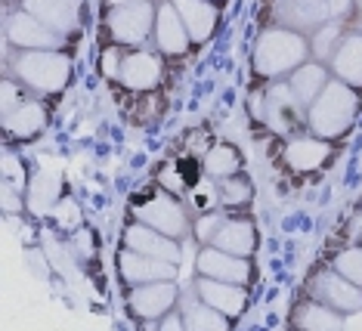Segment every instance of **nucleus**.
<instances>
[{
	"label": "nucleus",
	"mask_w": 362,
	"mask_h": 331,
	"mask_svg": "<svg viewBox=\"0 0 362 331\" xmlns=\"http://www.w3.org/2000/svg\"><path fill=\"white\" fill-rule=\"evenodd\" d=\"M19 103H22V96L16 93V84H4V112L16 109Z\"/></svg>",
	"instance_id": "34"
},
{
	"label": "nucleus",
	"mask_w": 362,
	"mask_h": 331,
	"mask_svg": "<svg viewBox=\"0 0 362 331\" xmlns=\"http://www.w3.org/2000/svg\"><path fill=\"white\" fill-rule=\"evenodd\" d=\"M332 69L337 81H344L350 87H362V35L341 37V44L332 56Z\"/></svg>",
	"instance_id": "17"
},
{
	"label": "nucleus",
	"mask_w": 362,
	"mask_h": 331,
	"mask_svg": "<svg viewBox=\"0 0 362 331\" xmlns=\"http://www.w3.org/2000/svg\"><path fill=\"white\" fill-rule=\"evenodd\" d=\"M332 155V146L322 137H298L285 146V161L294 170H316Z\"/></svg>",
	"instance_id": "16"
},
{
	"label": "nucleus",
	"mask_w": 362,
	"mask_h": 331,
	"mask_svg": "<svg viewBox=\"0 0 362 331\" xmlns=\"http://www.w3.org/2000/svg\"><path fill=\"white\" fill-rule=\"evenodd\" d=\"M53 217L62 223L65 229H71V226H78L81 223V211H78V202H71V198H65V202H59L53 208Z\"/></svg>",
	"instance_id": "31"
},
{
	"label": "nucleus",
	"mask_w": 362,
	"mask_h": 331,
	"mask_svg": "<svg viewBox=\"0 0 362 331\" xmlns=\"http://www.w3.org/2000/svg\"><path fill=\"white\" fill-rule=\"evenodd\" d=\"M13 69L22 84H28L37 93H59L69 84L71 62L56 50H28L13 62Z\"/></svg>",
	"instance_id": "3"
},
{
	"label": "nucleus",
	"mask_w": 362,
	"mask_h": 331,
	"mask_svg": "<svg viewBox=\"0 0 362 331\" xmlns=\"http://www.w3.org/2000/svg\"><path fill=\"white\" fill-rule=\"evenodd\" d=\"M313 297L325 307H332L337 313H356L362 310V288L350 279H344L341 272H319L313 279Z\"/></svg>",
	"instance_id": "4"
},
{
	"label": "nucleus",
	"mask_w": 362,
	"mask_h": 331,
	"mask_svg": "<svg viewBox=\"0 0 362 331\" xmlns=\"http://www.w3.org/2000/svg\"><path fill=\"white\" fill-rule=\"evenodd\" d=\"M112 6H127V4H143V0H109Z\"/></svg>",
	"instance_id": "37"
},
{
	"label": "nucleus",
	"mask_w": 362,
	"mask_h": 331,
	"mask_svg": "<svg viewBox=\"0 0 362 331\" xmlns=\"http://www.w3.org/2000/svg\"><path fill=\"white\" fill-rule=\"evenodd\" d=\"M356 105H359V99L350 84H344V81H328L322 93L307 105L310 130L322 139L341 137L353 124V118H356Z\"/></svg>",
	"instance_id": "1"
},
{
	"label": "nucleus",
	"mask_w": 362,
	"mask_h": 331,
	"mask_svg": "<svg viewBox=\"0 0 362 331\" xmlns=\"http://www.w3.org/2000/svg\"><path fill=\"white\" fill-rule=\"evenodd\" d=\"M238 168H242V158H238V152L233 146L220 143L214 146L208 155H204V170L211 173L214 180H226V177H235Z\"/></svg>",
	"instance_id": "25"
},
{
	"label": "nucleus",
	"mask_w": 362,
	"mask_h": 331,
	"mask_svg": "<svg viewBox=\"0 0 362 331\" xmlns=\"http://www.w3.org/2000/svg\"><path fill=\"white\" fill-rule=\"evenodd\" d=\"M332 4L328 0H279L276 19L291 31H313L328 22Z\"/></svg>",
	"instance_id": "9"
},
{
	"label": "nucleus",
	"mask_w": 362,
	"mask_h": 331,
	"mask_svg": "<svg viewBox=\"0 0 362 331\" xmlns=\"http://www.w3.org/2000/svg\"><path fill=\"white\" fill-rule=\"evenodd\" d=\"M195 291L204 303H211L214 310L226 313L229 319H235L238 313L245 310V303H248V294H245L242 285L235 282H220V279H211V276H202V282L195 285Z\"/></svg>",
	"instance_id": "13"
},
{
	"label": "nucleus",
	"mask_w": 362,
	"mask_h": 331,
	"mask_svg": "<svg viewBox=\"0 0 362 331\" xmlns=\"http://www.w3.org/2000/svg\"><path fill=\"white\" fill-rule=\"evenodd\" d=\"M121 59H124V56H121L118 50H105V53H103V71L109 74V78H118V74H121V65H124Z\"/></svg>",
	"instance_id": "32"
},
{
	"label": "nucleus",
	"mask_w": 362,
	"mask_h": 331,
	"mask_svg": "<svg viewBox=\"0 0 362 331\" xmlns=\"http://www.w3.org/2000/svg\"><path fill=\"white\" fill-rule=\"evenodd\" d=\"M174 6L186 25L189 37L208 40L214 25H217V10H214V4H208V0H174Z\"/></svg>",
	"instance_id": "20"
},
{
	"label": "nucleus",
	"mask_w": 362,
	"mask_h": 331,
	"mask_svg": "<svg viewBox=\"0 0 362 331\" xmlns=\"http://www.w3.org/2000/svg\"><path fill=\"white\" fill-rule=\"evenodd\" d=\"M155 40H158V47L164 50V53H183V50L189 47V31L183 19H180L177 6H161L158 16H155Z\"/></svg>",
	"instance_id": "18"
},
{
	"label": "nucleus",
	"mask_w": 362,
	"mask_h": 331,
	"mask_svg": "<svg viewBox=\"0 0 362 331\" xmlns=\"http://www.w3.org/2000/svg\"><path fill=\"white\" fill-rule=\"evenodd\" d=\"M195 263H199V272H202V276L220 279V282H235V285H242V282H248V276H251L248 257L229 254V251H223V248H217V245L204 248Z\"/></svg>",
	"instance_id": "8"
},
{
	"label": "nucleus",
	"mask_w": 362,
	"mask_h": 331,
	"mask_svg": "<svg viewBox=\"0 0 362 331\" xmlns=\"http://www.w3.org/2000/svg\"><path fill=\"white\" fill-rule=\"evenodd\" d=\"M251 198V183L242 177H226L223 186H220V202L235 208V204H245Z\"/></svg>",
	"instance_id": "29"
},
{
	"label": "nucleus",
	"mask_w": 362,
	"mask_h": 331,
	"mask_svg": "<svg viewBox=\"0 0 362 331\" xmlns=\"http://www.w3.org/2000/svg\"><path fill=\"white\" fill-rule=\"evenodd\" d=\"M118 81L130 90H152L161 81V59L152 53H130L124 56V65H121Z\"/></svg>",
	"instance_id": "15"
},
{
	"label": "nucleus",
	"mask_w": 362,
	"mask_h": 331,
	"mask_svg": "<svg viewBox=\"0 0 362 331\" xmlns=\"http://www.w3.org/2000/svg\"><path fill=\"white\" fill-rule=\"evenodd\" d=\"M25 10L50 25L56 35H69L78 25L81 0H25Z\"/></svg>",
	"instance_id": "14"
},
{
	"label": "nucleus",
	"mask_w": 362,
	"mask_h": 331,
	"mask_svg": "<svg viewBox=\"0 0 362 331\" xmlns=\"http://www.w3.org/2000/svg\"><path fill=\"white\" fill-rule=\"evenodd\" d=\"M152 19H155V10L149 0L115 6L109 13V31L118 44H139V40H146V35H149Z\"/></svg>",
	"instance_id": "5"
},
{
	"label": "nucleus",
	"mask_w": 362,
	"mask_h": 331,
	"mask_svg": "<svg viewBox=\"0 0 362 331\" xmlns=\"http://www.w3.org/2000/svg\"><path fill=\"white\" fill-rule=\"evenodd\" d=\"M211 245L223 248L229 254H238V257H251L254 248H257V236H254V226L248 220H223L217 236L211 238Z\"/></svg>",
	"instance_id": "19"
},
{
	"label": "nucleus",
	"mask_w": 362,
	"mask_h": 331,
	"mask_svg": "<svg viewBox=\"0 0 362 331\" xmlns=\"http://www.w3.org/2000/svg\"><path fill=\"white\" fill-rule=\"evenodd\" d=\"M334 269L341 272L344 279H350V282H356L362 288V248H347V251H341L334 257Z\"/></svg>",
	"instance_id": "28"
},
{
	"label": "nucleus",
	"mask_w": 362,
	"mask_h": 331,
	"mask_svg": "<svg viewBox=\"0 0 362 331\" xmlns=\"http://www.w3.org/2000/svg\"><path fill=\"white\" fill-rule=\"evenodd\" d=\"M136 217L143 220V223H149V226H155L158 233L170 236V238L186 236V229H189L186 211L180 208V204L170 195H155V198H149L143 208H136Z\"/></svg>",
	"instance_id": "7"
},
{
	"label": "nucleus",
	"mask_w": 362,
	"mask_h": 331,
	"mask_svg": "<svg viewBox=\"0 0 362 331\" xmlns=\"http://www.w3.org/2000/svg\"><path fill=\"white\" fill-rule=\"evenodd\" d=\"M341 25L337 22H325L316 28V35H313V53H316V59H332L337 44H341Z\"/></svg>",
	"instance_id": "27"
},
{
	"label": "nucleus",
	"mask_w": 362,
	"mask_h": 331,
	"mask_svg": "<svg viewBox=\"0 0 362 331\" xmlns=\"http://www.w3.org/2000/svg\"><path fill=\"white\" fill-rule=\"evenodd\" d=\"M183 319H186V328L189 331H226L229 328V316L220 310H214L211 303H189L183 310Z\"/></svg>",
	"instance_id": "24"
},
{
	"label": "nucleus",
	"mask_w": 362,
	"mask_h": 331,
	"mask_svg": "<svg viewBox=\"0 0 362 331\" xmlns=\"http://www.w3.org/2000/svg\"><path fill=\"white\" fill-rule=\"evenodd\" d=\"M161 328H164V331H170V328H186V319H183V316H168V319H161Z\"/></svg>",
	"instance_id": "35"
},
{
	"label": "nucleus",
	"mask_w": 362,
	"mask_h": 331,
	"mask_svg": "<svg viewBox=\"0 0 362 331\" xmlns=\"http://www.w3.org/2000/svg\"><path fill=\"white\" fill-rule=\"evenodd\" d=\"M56 186H59V183H56V177H50V180L40 177L37 186H35V195H31V208H35V211H47V208H50L53 198H56Z\"/></svg>",
	"instance_id": "30"
},
{
	"label": "nucleus",
	"mask_w": 362,
	"mask_h": 331,
	"mask_svg": "<svg viewBox=\"0 0 362 331\" xmlns=\"http://www.w3.org/2000/svg\"><path fill=\"white\" fill-rule=\"evenodd\" d=\"M124 242H127V248H134V251H139V254H149V257H161V260H170V263L180 260L177 238L158 233V229L149 226V223H143V220L127 229Z\"/></svg>",
	"instance_id": "12"
},
{
	"label": "nucleus",
	"mask_w": 362,
	"mask_h": 331,
	"mask_svg": "<svg viewBox=\"0 0 362 331\" xmlns=\"http://www.w3.org/2000/svg\"><path fill=\"white\" fill-rule=\"evenodd\" d=\"M298 325L310 328V331H334V328H344V313H337L316 301V303L303 307V316L298 319Z\"/></svg>",
	"instance_id": "26"
},
{
	"label": "nucleus",
	"mask_w": 362,
	"mask_h": 331,
	"mask_svg": "<svg viewBox=\"0 0 362 331\" xmlns=\"http://www.w3.org/2000/svg\"><path fill=\"white\" fill-rule=\"evenodd\" d=\"M325 84H328V74H325V69L319 62L298 65V69L291 71V81H288V87L294 90V96H298L300 105H310L313 99L325 90Z\"/></svg>",
	"instance_id": "22"
},
{
	"label": "nucleus",
	"mask_w": 362,
	"mask_h": 331,
	"mask_svg": "<svg viewBox=\"0 0 362 331\" xmlns=\"http://www.w3.org/2000/svg\"><path fill=\"white\" fill-rule=\"evenodd\" d=\"M220 223H223V220H220V214H211V217H204V220L199 223V226H195V236L208 242V238H214V236H217Z\"/></svg>",
	"instance_id": "33"
},
{
	"label": "nucleus",
	"mask_w": 362,
	"mask_h": 331,
	"mask_svg": "<svg viewBox=\"0 0 362 331\" xmlns=\"http://www.w3.org/2000/svg\"><path fill=\"white\" fill-rule=\"evenodd\" d=\"M177 303V285L174 279H161V282H146V285H134L130 291V310L139 319H161L174 310Z\"/></svg>",
	"instance_id": "6"
},
{
	"label": "nucleus",
	"mask_w": 362,
	"mask_h": 331,
	"mask_svg": "<svg viewBox=\"0 0 362 331\" xmlns=\"http://www.w3.org/2000/svg\"><path fill=\"white\" fill-rule=\"evenodd\" d=\"M6 35H10L13 44L25 50H53L59 44V35L47 22H40L35 13H16L6 25Z\"/></svg>",
	"instance_id": "11"
},
{
	"label": "nucleus",
	"mask_w": 362,
	"mask_h": 331,
	"mask_svg": "<svg viewBox=\"0 0 362 331\" xmlns=\"http://www.w3.org/2000/svg\"><path fill=\"white\" fill-rule=\"evenodd\" d=\"M298 96L288 84H273L269 87V112L267 118L269 124L279 130V134H288V130L298 124Z\"/></svg>",
	"instance_id": "21"
},
{
	"label": "nucleus",
	"mask_w": 362,
	"mask_h": 331,
	"mask_svg": "<svg viewBox=\"0 0 362 331\" xmlns=\"http://www.w3.org/2000/svg\"><path fill=\"white\" fill-rule=\"evenodd\" d=\"M4 204H6V211H19V208H22V204L16 202V195H13L10 186H4Z\"/></svg>",
	"instance_id": "36"
},
{
	"label": "nucleus",
	"mask_w": 362,
	"mask_h": 331,
	"mask_svg": "<svg viewBox=\"0 0 362 331\" xmlns=\"http://www.w3.org/2000/svg\"><path fill=\"white\" fill-rule=\"evenodd\" d=\"M307 40L291 28L263 31L257 47H254V69L260 78H279V74L294 71L307 59Z\"/></svg>",
	"instance_id": "2"
},
{
	"label": "nucleus",
	"mask_w": 362,
	"mask_h": 331,
	"mask_svg": "<svg viewBox=\"0 0 362 331\" xmlns=\"http://www.w3.org/2000/svg\"><path fill=\"white\" fill-rule=\"evenodd\" d=\"M121 276L130 285H146V282H161V279H174L177 276V263L161 260V257H149V254H139L134 248L121 251L118 257Z\"/></svg>",
	"instance_id": "10"
},
{
	"label": "nucleus",
	"mask_w": 362,
	"mask_h": 331,
	"mask_svg": "<svg viewBox=\"0 0 362 331\" xmlns=\"http://www.w3.org/2000/svg\"><path fill=\"white\" fill-rule=\"evenodd\" d=\"M44 124H47V112H44V105H37V103H25V99H22L16 109L4 112V127H6V134H13V137H35Z\"/></svg>",
	"instance_id": "23"
}]
</instances>
